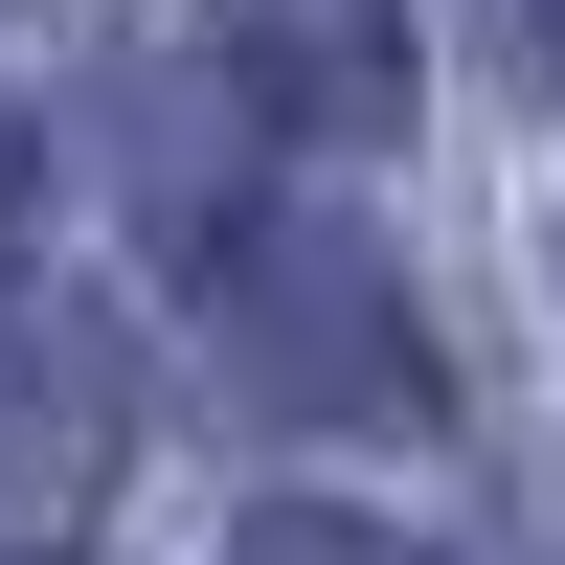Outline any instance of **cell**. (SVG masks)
I'll list each match as a JSON object with an SVG mask.
<instances>
[{
    "label": "cell",
    "instance_id": "1",
    "mask_svg": "<svg viewBox=\"0 0 565 565\" xmlns=\"http://www.w3.org/2000/svg\"><path fill=\"white\" fill-rule=\"evenodd\" d=\"M226 385L271 430H430V340H407V271L340 226H226Z\"/></svg>",
    "mask_w": 565,
    "mask_h": 565
},
{
    "label": "cell",
    "instance_id": "4",
    "mask_svg": "<svg viewBox=\"0 0 565 565\" xmlns=\"http://www.w3.org/2000/svg\"><path fill=\"white\" fill-rule=\"evenodd\" d=\"M498 23H521V90L565 114V0H498Z\"/></svg>",
    "mask_w": 565,
    "mask_h": 565
},
{
    "label": "cell",
    "instance_id": "3",
    "mask_svg": "<svg viewBox=\"0 0 565 565\" xmlns=\"http://www.w3.org/2000/svg\"><path fill=\"white\" fill-rule=\"evenodd\" d=\"M226 565H430V543L340 521V498H249V521H226Z\"/></svg>",
    "mask_w": 565,
    "mask_h": 565
},
{
    "label": "cell",
    "instance_id": "2",
    "mask_svg": "<svg viewBox=\"0 0 565 565\" xmlns=\"http://www.w3.org/2000/svg\"><path fill=\"white\" fill-rule=\"evenodd\" d=\"M204 68L317 159H385L407 136V0H204Z\"/></svg>",
    "mask_w": 565,
    "mask_h": 565
}]
</instances>
